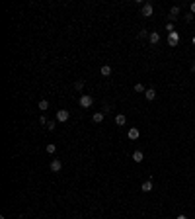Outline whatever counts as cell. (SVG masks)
<instances>
[{
    "label": "cell",
    "mask_w": 195,
    "mask_h": 219,
    "mask_svg": "<svg viewBox=\"0 0 195 219\" xmlns=\"http://www.w3.org/2000/svg\"><path fill=\"white\" fill-rule=\"evenodd\" d=\"M178 41H180V33H178V31L168 33V43H170V47H176Z\"/></svg>",
    "instance_id": "cell-2"
},
{
    "label": "cell",
    "mask_w": 195,
    "mask_h": 219,
    "mask_svg": "<svg viewBox=\"0 0 195 219\" xmlns=\"http://www.w3.org/2000/svg\"><path fill=\"white\" fill-rule=\"evenodd\" d=\"M60 168H63V163H60L59 159L51 160V170H53V172H60Z\"/></svg>",
    "instance_id": "cell-5"
},
{
    "label": "cell",
    "mask_w": 195,
    "mask_h": 219,
    "mask_svg": "<svg viewBox=\"0 0 195 219\" xmlns=\"http://www.w3.org/2000/svg\"><path fill=\"white\" fill-rule=\"evenodd\" d=\"M68 117H70L68 110H59V112H57V121H60V123L68 121Z\"/></svg>",
    "instance_id": "cell-3"
},
{
    "label": "cell",
    "mask_w": 195,
    "mask_h": 219,
    "mask_svg": "<svg viewBox=\"0 0 195 219\" xmlns=\"http://www.w3.org/2000/svg\"><path fill=\"white\" fill-rule=\"evenodd\" d=\"M80 108H90L94 104V98L92 96H90V94H82V96H80Z\"/></svg>",
    "instance_id": "cell-1"
},
{
    "label": "cell",
    "mask_w": 195,
    "mask_h": 219,
    "mask_svg": "<svg viewBox=\"0 0 195 219\" xmlns=\"http://www.w3.org/2000/svg\"><path fill=\"white\" fill-rule=\"evenodd\" d=\"M37 106H39V110H43V112H45L47 108H49V102H47V100H41V102H39Z\"/></svg>",
    "instance_id": "cell-17"
},
{
    "label": "cell",
    "mask_w": 195,
    "mask_h": 219,
    "mask_svg": "<svg viewBox=\"0 0 195 219\" xmlns=\"http://www.w3.org/2000/svg\"><path fill=\"white\" fill-rule=\"evenodd\" d=\"M47 129H49V131H53V129H55V127H57V121L55 119H51V121H47Z\"/></svg>",
    "instance_id": "cell-16"
},
{
    "label": "cell",
    "mask_w": 195,
    "mask_h": 219,
    "mask_svg": "<svg viewBox=\"0 0 195 219\" xmlns=\"http://www.w3.org/2000/svg\"><path fill=\"white\" fill-rule=\"evenodd\" d=\"M148 39H150V43H152V45H156V43H160V33H158V31H150Z\"/></svg>",
    "instance_id": "cell-7"
},
{
    "label": "cell",
    "mask_w": 195,
    "mask_h": 219,
    "mask_svg": "<svg viewBox=\"0 0 195 219\" xmlns=\"http://www.w3.org/2000/svg\"><path fill=\"white\" fill-rule=\"evenodd\" d=\"M144 98L148 100V102H152V100L156 98V90H154V88H148L146 92H144Z\"/></svg>",
    "instance_id": "cell-8"
},
{
    "label": "cell",
    "mask_w": 195,
    "mask_h": 219,
    "mask_svg": "<svg viewBox=\"0 0 195 219\" xmlns=\"http://www.w3.org/2000/svg\"><path fill=\"white\" fill-rule=\"evenodd\" d=\"M47 153H49V155H55L57 153V147H55V145H47Z\"/></svg>",
    "instance_id": "cell-19"
},
{
    "label": "cell",
    "mask_w": 195,
    "mask_h": 219,
    "mask_svg": "<svg viewBox=\"0 0 195 219\" xmlns=\"http://www.w3.org/2000/svg\"><path fill=\"white\" fill-rule=\"evenodd\" d=\"M180 6H172V10H170V20H178V16H180Z\"/></svg>",
    "instance_id": "cell-9"
},
{
    "label": "cell",
    "mask_w": 195,
    "mask_h": 219,
    "mask_svg": "<svg viewBox=\"0 0 195 219\" xmlns=\"http://www.w3.org/2000/svg\"><path fill=\"white\" fill-rule=\"evenodd\" d=\"M133 160H135V163H143V160H144L143 151H135V153H133Z\"/></svg>",
    "instance_id": "cell-10"
},
{
    "label": "cell",
    "mask_w": 195,
    "mask_h": 219,
    "mask_svg": "<svg viewBox=\"0 0 195 219\" xmlns=\"http://www.w3.org/2000/svg\"><path fill=\"white\" fill-rule=\"evenodd\" d=\"M92 119H94V123H102V121H103V112L94 114V117H92Z\"/></svg>",
    "instance_id": "cell-13"
},
{
    "label": "cell",
    "mask_w": 195,
    "mask_h": 219,
    "mask_svg": "<svg viewBox=\"0 0 195 219\" xmlns=\"http://www.w3.org/2000/svg\"><path fill=\"white\" fill-rule=\"evenodd\" d=\"M135 92H146V88H144L140 82H137V84H135Z\"/></svg>",
    "instance_id": "cell-18"
},
{
    "label": "cell",
    "mask_w": 195,
    "mask_h": 219,
    "mask_svg": "<svg viewBox=\"0 0 195 219\" xmlns=\"http://www.w3.org/2000/svg\"><path fill=\"white\" fill-rule=\"evenodd\" d=\"M150 33H148V29H140L139 31V37H148Z\"/></svg>",
    "instance_id": "cell-21"
},
{
    "label": "cell",
    "mask_w": 195,
    "mask_h": 219,
    "mask_svg": "<svg viewBox=\"0 0 195 219\" xmlns=\"http://www.w3.org/2000/svg\"><path fill=\"white\" fill-rule=\"evenodd\" d=\"M47 121H49V119H47L45 116H41V117H39V123H41V125H47Z\"/></svg>",
    "instance_id": "cell-22"
},
{
    "label": "cell",
    "mask_w": 195,
    "mask_h": 219,
    "mask_svg": "<svg viewBox=\"0 0 195 219\" xmlns=\"http://www.w3.org/2000/svg\"><path fill=\"white\" fill-rule=\"evenodd\" d=\"M127 137H129L131 141H135V139H139V137H140V131L137 129V127H131V129L127 131Z\"/></svg>",
    "instance_id": "cell-4"
},
{
    "label": "cell",
    "mask_w": 195,
    "mask_h": 219,
    "mask_svg": "<svg viewBox=\"0 0 195 219\" xmlns=\"http://www.w3.org/2000/svg\"><path fill=\"white\" fill-rule=\"evenodd\" d=\"M140 14H143L144 18H150V16H152V4H144V6H143V12H140Z\"/></svg>",
    "instance_id": "cell-6"
},
{
    "label": "cell",
    "mask_w": 195,
    "mask_h": 219,
    "mask_svg": "<svg viewBox=\"0 0 195 219\" xmlns=\"http://www.w3.org/2000/svg\"><path fill=\"white\" fill-rule=\"evenodd\" d=\"M176 219H187V217H186V215H178Z\"/></svg>",
    "instance_id": "cell-25"
},
{
    "label": "cell",
    "mask_w": 195,
    "mask_h": 219,
    "mask_svg": "<svg viewBox=\"0 0 195 219\" xmlns=\"http://www.w3.org/2000/svg\"><path fill=\"white\" fill-rule=\"evenodd\" d=\"M82 88H84V80H76V82H74V90L82 92Z\"/></svg>",
    "instance_id": "cell-15"
},
{
    "label": "cell",
    "mask_w": 195,
    "mask_h": 219,
    "mask_svg": "<svg viewBox=\"0 0 195 219\" xmlns=\"http://www.w3.org/2000/svg\"><path fill=\"white\" fill-rule=\"evenodd\" d=\"M102 75L103 76H109V75H111V67H109V65H103L102 67Z\"/></svg>",
    "instance_id": "cell-14"
},
{
    "label": "cell",
    "mask_w": 195,
    "mask_h": 219,
    "mask_svg": "<svg viewBox=\"0 0 195 219\" xmlns=\"http://www.w3.org/2000/svg\"><path fill=\"white\" fill-rule=\"evenodd\" d=\"M125 121H127V117L123 116V114H119V116H115V123H117V125H125Z\"/></svg>",
    "instance_id": "cell-12"
},
{
    "label": "cell",
    "mask_w": 195,
    "mask_h": 219,
    "mask_svg": "<svg viewBox=\"0 0 195 219\" xmlns=\"http://www.w3.org/2000/svg\"><path fill=\"white\" fill-rule=\"evenodd\" d=\"M140 190H143V192H152V180H146V182H143V186H140Z\"/></svg>",
    "instance_id": "cell-11"
},
{
    "label": "cell",
    "mask_w": 195,
    "mask_h": 219,
    "mask_svg": "<svg viewBox=\"0 0 195 219\" xmlns=\"http://www.w3.org/2000/svg\"><path fill=\"white\" fill-rule=\"evenodd\" d=\"M166 31H168V33L174 31V22H168V23H166Z\"/></svg>",
    "instance_id": "cell-20"
},
{
    "label": "cell",
    "mask_w": 195,
    "mask_h": 219,
    "mask_svg": "<svg viewBox=\"0 0 195 219\" xmlns=\"http://www.w3.org/2000/svg\"><path fill=\"white\" fill-rule=\"evenodd\" d=\"M191 14H195V2H191Z\"/></svg>",
    "instance_id": "cell-24"
},
{
    "label": "cell",
    "mask_w": 195,
    "mask_h": 219,
    "mask_svg": "<svg viewBox=\"0 0 195 219\" xmlns=\"http://www.w3.org/2000/svg\"><path fill=\"white\" fill-rule=\"evenodd\" d=\"M193 18H195V14H191V12H189V14H186V20H187V22H191Z\"/></svg>",
    "instance_id": "cell-23"
},
{
    "label": "cell",
    "mask_w": 195,
    "mask_h": 219,
    "mask_svg": "<svg viewBox=\"0 0 195 219\" xmlns=\"http://www.w3.org/2000/svg\"><path fill=\"white\" fill-rule=\"evenodd\" d=\"M193 45H195V37H193Z\"/></svg>",
    "instance_id": "cell-26"
}]
</instances>
